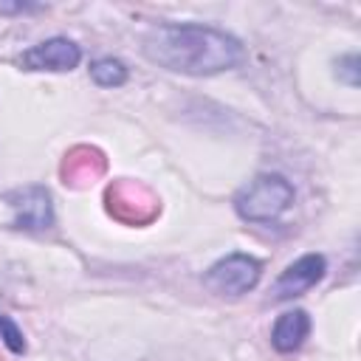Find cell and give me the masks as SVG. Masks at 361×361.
Segmentation results:
<instances>
[{
    "label": "cell",
    "instance_id": "cell-1",
    "mask_svg": "<svg viewBox=\"0 0 361 361\" xmlns=\"http://www.w3.org/2000/svg\"><path fill=\"white\" fill-rule=\"evenodd\" d=\"M141 51L158 68L183 76H214L243 62V42L214 25L161 23L141 37Z\"/></svg>",
    "mask_w": 361,
    "mask_h": 361
},
{
    "label": "cell",
    "instance_id": "cell-2",
    "mask_svg": "<svg viewBox=\"0 0 361 361\" xmlns=\"http://www.w3.org/2000/svg\"><path fill=\"white\" fill-rule=\"evenodd\" d=\"M296 200L293 183L279 172H262L234 195V212L245 223H276Z\"/></svg>",
    "mask_w": 361,
    "mask_h": 361
},
{
    "label": "cell",
    "instance_id": "cell-3",
    "mask_svg": "<svg viewBox=\"0 0 361 361\" xmlns=\"http://www.w3.org/2000/svg\"><path fill=\"white\" fill-rule=\"evenodd\" d=\"M259 276H262V262L257 257L231 251L209 265V271L203 274V285L214 296H243L257 288Z\"/></svg>",
    "mask_w": 361,
    "mask_h": 361
},
{
    "label": "cell",
    "instance_id": "cell-4",
    "mask_svg": "<svg viewBox=\"0 0 361 361\" xmlns=\"http://www.w3.org/2000/svg\"><path fill=\"white\" fill-rule=\"evenodd\" d=\"M6 203L11 209V226L20 231L39 234V231L54 228V223H56L54 197L39 183H28V186L6 192Z\"/></svg>",
    "mask_w": 361,
    "mask_h": 361
},
{
    "label": "cell",
    "instance_id": "cell-5",
    "mask_svg": "<svg viewBox=\"0 0 361 361\" xmlns=\"http://www.w3.org/2000/svg\"><path fill=\"white\" fill-rule=\"evenodd\" d=\"M79 62H82V48L68 37L42 39L17 56V65L23 71H51V73L73 71L79 68Z\"/></svg>",
    "mask_w": 361,
    "mask_h": 361
},
{
    "label": "cell",
    "instance_id": "cell-6",
    "mask_svg": "<svg viewBox=\"0 0 361 361\" xmlns=\"http://www.w3.org/2000/svg\"><path fill=\"white\" fill-rule=\"evenodd\" d=\"M327 274V259L324 254H302L299 259H293L276 279H274V299L276 302H288V299H296L302 293H307L313 285H319Z\"/></svg>",
    "mask_w": 361,
    "mask_h": 361
},
{
    "label": "cell",
    "instance_id": "cell-7",
    "mask_svg": "<svg viewBox=\"0 0 361 361\" xmlns=\"http://www.w3.org/2000/svg\"><path fill=\"white\" fill-rule=\"evenodd\" d=\"M310 336V316L302 307L285 310L282 316H276L274 327H271V347L282 355H290L296 350H302V344Z\"/></svg>",
    "mask_w": 361,
    "mask_h": 361
},
{
    "label": "cell",
    "instance_id": "cell-8",
    "mask_svg": "<svg viewBox=\"0 0 361 361\" xmlns=\"http://www.w3.org/2000/svg\"><path fill=\"white\" fill-rule=\"evenodd\" d=\"M90 79L99 87H121L130 79V68L116 56H102L90 65Z\"/></svg>",
    "mask_w": 361,
    "mask_h": 361
},
{
    "label": "cell",
    "instance_id": "cell-9",
    "mask_svg": "<svg viewBox=\"0 0 361 361\" xmlns=\"http://www.w3.org/2000/svg\"><path fill=\"white\" fill-rule=\"evenodd\" d=\"M0 338H3V344H6L14 355H23V353H25V336H23V330H20L6 313H0Z\"/></svg>",
    "mask_w": 361,
    "mask_h": 361
},
{
    "label": "cell",
    "instance_id": "cell-10",
    "mask_svg": "<svg viewBox=\"0 0 361 361\" xmlns=\"http://www.w3.org/2000/svg\"><path fill=\"white\" fill-rule=\"evenodd\" d=\"M336 76H338L341 82H347L350 87H358V56H355V54L338 56V62H336Z\"/></svg>",
    "mask_w": 361,
    "mask_h": 361
},
{
    "label": "cell",
    "instance_id": "cell-11",
    "mask_svg": "<svg viewBox=\"0 0 361 361\" xmlns=\"http://www.w3.org/2000/svg\"><path fill=\"white\" fill-rule=\"evenodd\" d=\"M39 6H0V11H37Z\"/></svg>",
    "mask_w": 361,
    "mask_h": 361
}]
</instances>
